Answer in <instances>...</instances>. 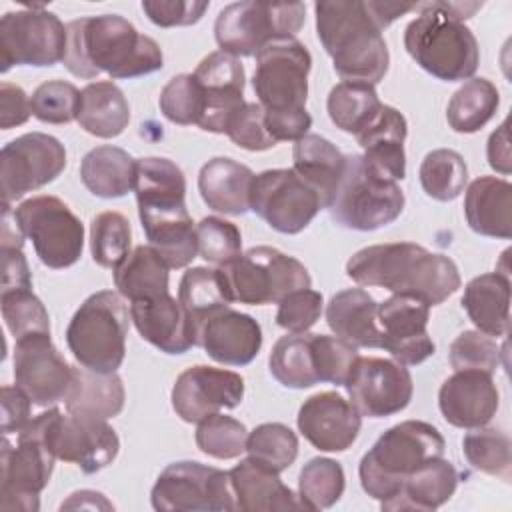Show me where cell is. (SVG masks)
Returning a JSON list of instances; mask_svg holds the SVG:
<instances>
[{
    "mask_svg": "<svg viewBox=\"0 0 512 512\" xmlns=\"http://www.w3.org/2000/svg\"><path fill=\"white\" fill-rule=\"evenodd\" d=\"M66 50V26L40 4L0 18V70L12 66H54Z\"/></svg>",
    "mask_w": 512,
    "mask_h": 512,
    "instance_id": "9a60e30c",
    "label": "cell"
},
{
    "mask_svg": "<svg viewBox=\"0 0 512 512\" xmlns=\"http://www.w3.org/2000/svg\"><path fill=\"white\" fill-rule=\"evenodd\" d=\"M168 270L166 260L152 246H136L128 256L112 270L114 286L118 294L130 302L148 300L168 294Z\"/></svg>",
    "mask_w": 512,
    "mask_h": 512,
    "instance_id": "f35d334b",
    "label": "cell"
},
{
    "mask_svg": "<svg viewBox=\"0 0 512 512\" xmlns=\"http://www.w3.org/2000/svg\"><path fill=\"white\" fill-rule=\"evenodd\" d=\"M326 324L356 348H382L378 302L364 288L336 292L326 306Z\"/></svg>",
    "mask_w": 512,
    "mask_h": 512,
    "instance_id": "1f68e13d",
    "label": "cell"
},
{
    "mask_svg": "<svg viewBox=\"0 0 512 512\" xmlns=\"http://www.w3.org/2000/svg\"><path fill=\"white\" fill-rule=\"evenodd\" d=\"M344 388L360 416L368 418H386L404 410L414 394L408 368L378 356H358Z\"/></svg>",
    "mask_w": 512,
    "mask_h": 512,
    "instance_id": "d6986e66",
    "label": "cell"
},
{
    "mask_svg": "<svg viewBox=\"0 0 512 512\" xmlns=\"http://www.w3.org/2000/svg\"><path fill=\"white\" fill-rule=\"evenodd\" d=\"M460 474L450 460L432 458L410 472L402 484V490L380 502L386 512H432L446 504L456 492Z\"/></svg>",
    "mask_w": 512,
    "mask_h": 512,
    "instance_id": "f546056e",
    "label": "cell"
},
{
    "mask_svg": "<svg viewBox=\"0 0 512 512\" xmlns=\"http://www.w3.org/2000/svg\"><path fill=\"white\" fill-rule=\"evenodd\" d=\"M418 176L426 196L438 202H452L468 182V168L456 150L438 148L424 156Z\"/></svg>",
    "mask_w": 512,
    "mask_h": 512,
    "instance_id": "ee69618b",
    "label": "cell"
},
{
    "mask_svg": "<svg viewBox=\"0 0 512 512\" xmlns=\"http://www.w3.org/2000/svg\"><path fill=\"white\" fill-rule=\"evenodd\" d=\"M232 302L262 306L278 304L290 292L310 288L306 266L278 248L254 246L220 266Z\"/></svg>",
    "mask_w": 512,
    "mask_h": 512,
    "instance_id": "8fae6325",
    "label": "cell"
},
{
    "mask_svg": "<svg viewBox=\"0 0 512 512\" xmlns=\"http://www.w3.org/2000/svg\"><path fill=\"white\" fill-rule=\"evenodd\" d=\"M266 128L270 136L276 142L282 140H300L302 136L308 134L312 128V116L308 110H298V112H264Z\"/></svg>",
    "mask_w": 512,
    "mask_h": 512,
    "instance_id": "be15d7a7",
    "label": "cell"
},
{
    "mask_svg": "<svg viewBox=\"0 0 512 512\" xmlns=\"http://www.w3.org/2000/svg\"><path fill=\"white\" fill-rule=\"evenodd\" d=\"M130 310L114 290L90 294L66 328V344L84 368L116 372L126 356Z\"/></svg>",
    "mask_w": 512,
    "mask_h": 512,
    "instance_id": "52a82bcc",
    "label": "cell"
},
{
    "mask_svg": "<svg viewBox=\"0 0 512 512\" xmlns=\"http://www.w3.org/2000/svg\"><path fill=\"white\" fill-rule=\"evenodd\" d=\"M408 134V124L402 112L394 106L382 104L374 120L356 134L358 144L362 146V158L372 170L388 180H404L406 176V152L404 140Z\"/></svg>",
    "mask_w": 512,
    "mask_h": 512,
    "instance_id": "83f0119b",
    "label": "cell"
},
{
    "mask_svg": "<svg viewBox=\"0 0 512 512\" xmlns=\"http://www.w3.org/2000/svg\"><path fill=\"white\" fill-rule=\"evenodd\" d=\"M32 116L30 98L26 92L12 82L0 84V126L2 130H10L14 126H20L28 122Z\"/></svg>",
    "mask_w": 512,
    "mask_h": 512,
    "instance_id": "6125c7cd",
    "label": "cell"
},
{
    "mask_svg": "<svg viewBox=\"0 0 512 512\" xmlns=\"http://www.w3.org/2000/svg\"><path fill=\"white\" fill-rule=\"evenodd\" d=\"M498 104V88L488 78H470L452 94L448 102V126L460 134L478 132L494 118Z\"/></svg>",
    "mask_w": 512,
    "mask_h": 512,
    "instance_id": "60d3db41",
    "label": "cell"
},
{
    "mask_svg": "<svg viewBox=\"0 0 512 512\" xmlns=\"http://www.w3.org/2000/svg\"><path fill=\"white\" fill-rule=\"evenodd\" d=\"M80 180L98 198H122L136 184V160L118 146H96L80 162Z\"/></svg>",
    "mask_w": 512,
    "mask_h": 512,
    "instance_id": "8d00e7d4",
    "label": "cell"
},
{
    "mask_svg": "<svg viewBox=\"0 0 512 512\" xmlns=\"http://www.w3.org/2000/svg\"><path fill=\"white\" fill-rule=\"evenodd\" d=\"M500 364V348L492 336L480 330H464L450 344V366L454 370H480L494 374Z\"/></svg>",
    "mask_w": 512,
    "mask_h": 512,
    "instance_id": "11a10c76",
    "label": "cell"
},
{
    "mask_svg": "<svg viewBox=\"0 0 512 512\" xmlns=\"http://www.w3.org/2000/svg\"><path fill=\"white\" fill-rule=\"evenodd\" d=\"M254 172L232 158L216 156L198 172V192L204 204L222 214L242 216L250 210Z\"/></svg>",
    "mask_w": 512,
    "mask_h": 512,
    "instance_id": "4dcf8cb0",
    "label": "cell"
},
{
    "mask_svg": "<svg viewBox=\"0 0 512 512\" xmlns=\"http://www.w3.org/2000/svg\"><path fill=\"white\" fill-rule=\"evenodd\" d=\"M404 204L406 198L398 182L372 170L362 154H348L328 212L346 230L372 232L392 224Z\"/></svg>",
    "mask_w": 512,
    "mask_h": 512,
    "instance_id": "ba28073f",
    "label": "cell"
},
{
    "mask_svg": "<svg viewBox=\"0 0 512 512\" xmlns=\"http://www.w3.org/2000/svg\"><path fill=\"white\" fill-rule=\"evenodd\" d=\"M158 106L164 118L172 124L198 126L204 112V94L194 74H178L170 78L160 92Z\"/></svg>",
    "mask_w": 512,
    "mask_h": 512,
    "instance_id": "816d5d0a",
    "label": "cell"
},
{
    "mask_svg": "<svg viewBox=\"0 0 512 512\" xmlns=\"http://www.w3.org/2000/svg\"><path fill=\"white\" fill-rule=\"evenodd\" d=\"M138 216L148 240L170 268H184L198 256L196 226L186 208V178L168 158L136 160Z\"/></svg>",
    "mask_w": 512,
    "mask_h": 512,
    "instance_id": "7a4b0ae2",
    "label": "cell"
},
{
    "mask_svg": "<svg viewBox=\"0 0 512 512\" xmlns=\"http://www.w3.org/2000/svg\"><path fill=\"white\" fill-rule=\"evenodd\" d=\"M244 398V378L214 366H190L172 386V408L188 424H198L222 408H236Z\"/></svg>",
    "mask_w": 512,
    "mask_h": 512,
    "instance_id": "44dd1931",
    "label": "cell"
},
{
    "mask_svg": "<svg viewBox=\"0 0 512 512\" xmlns=\"http://www.w3.org/2000/svg\"><path fill=\"white\" fill-rule=\"evenodd\" d=\"M312 346L320 382L344 386L354 362L360 356L358 348L338 336L326 334H312Z\"/></svg>",
    "mask_w": 512,
    "mask_h": 512,
    "instance_id": "9f6ffc18",
    "label": "cell"
},
{
    "mask_svg": "<svg viewBox=\"0 0 512 512\" xmlns=\"http://www.w3.org/2000/svg\"><path fill=\"white\" fill-rule=\"evenodd\" d=\"M198 254L216 266H224L242 254V234L234 222L206 216L196 224Z\"/></svg>",
    "mask_w": 512,
    "mask_h": 512,
    "instance_id": "db71d44e",
    "label": "cell"
},
{
    "mask_svg": "<svg viewBox=\"0 0 512 512\" xmlns=\"http://www.w3.org/2000/svg\"><path fill=\"white\" fill-rule=\"evenodd\" d=\"M468 226L490 238L512 236V184L496 176H480L470 182L464 196Z\"/></svg>",
    "mask_w": 512,
    "mask_h": 512,
    "instance_id": "d6a6232c",
    "label": "cell"
},
{
    "mask_svg": "<svg viewBox=\"0 0 512 512\" xmlns=\"http://www.w3.org/2000/svg\"><path fill=\"white\" fill-rule=\"evenodd\" d=\"M208 2L198 0H144L142 10L160 28L196 24L208 10Z\"/></svg>",
    "mask_w": 512,
    "mask_h": 512,
    "instance_id": "91938a15",
    "label": "cell"
},
{
    "mask_svg": "<svg viewBox=\"0 0 512 512\" xmlns=\"http://www.w3.org/2000/svg\"><path fill=\"white\" fill-rule=\"evenodd\" d=\"M76 122L96 138H116L130 122V106L124 92L110 80L90 82L80 90Z\"/></svg>",
    "mask_w": 512,
    "mask_h": 512,
    "instance_id": "74e56055",
    "label": "cell"
},
{
    "mask_svg": "<svg viewBox=\"0 0 512 512\" xmlns=\"http://www.w3.org/2000/svg\"><path fill=\"white\" fill-rule=\"evenodd\" d=\"M226 136L240 148L250 152H262L274 148L278 142L270 136L264 120V108L258 102H246L230 124Z\"/></svg>",
    "mask_w": 512,
    "mask_h": 512,
    "instance_id": "680465c9",
    "label": "cell"
},
{
    "mask_svg": "<svg viewBox=\"0 0 512 512\" xmlns=\"http://www.w3.org/2000/svg\"><path fill=\"white\" fill-rule=\"evenodd\" d=\"M30 396L20 386H2V434H18L30 422Z\"/></svg>",
    "mask_w": 512,
    "mask_h": 512,
    "instance_id": "94428289",
    "label": "cell"
},
{
    "mask_svg": "<svg viewBox=\"0 0 512 512\" xmlns=\"http://www.w3.org/2000/svg\"><path fill=\"white\" fill-rule=\"evenodd\" d=\"M228 474L236 498V510L272 512L304 508L300 496L280 480L278 472L252 458L240 460Z\"/></svg>",
    "mask_w": 512,
    "mask_h": 512,
    "instance_id": "f1b7e54d",
    "label": "cell"
},
{
    "mask_svg": "<svg viewBox=\"0 0 512 512\" xmlns=\"http://www.w3.org/2000/svg\"><path fill=\"white\" fill-rule=\"evenodd\" d=\"M404 48L428 74L444 82L470 80L480 64L472 30L448 8V2H422L404 30Z\"/></svg>",
    "mask_w": 512,
    "mask_h": 512,
    "instance_id": "5b68a950",
    "label": "cell"
},
{
    "mask_svg": "<svg viewBox=\"0 0 512 512\" xmlns=\"http://www.w3.org/2000/svg\"><path fill=\"white\" fill-rule=\"evenodd\" d=\"M292 160V170L316 190L322 206L328 208L342 178L346 156L324 136L308 132L294 142Z\"/></svg>",
    "mask_w": 512,
    "mask_h": 512,
    "instance_id": "e575fe53",
    "label": "cell"
},
{
    "mask_svg": "<svg viewBox=\"0 0 512 512\" xmlns=\"http://www.w3.org/2000/svg\"><path fill=\"white\" fill-rule=\"evenodd\" d=\"M66 168L64 144L44 132H28L10 140L0 152L2 204L20 200L54 182Z\"/></svg>",
    "mask_w": 512,
    "mask_h": 512,
    "instance_id": "e0dca14e",
    "label": "cell"
},
{
    "mask_svg": "<svg viewBox=\"0 0 512 512\" xmlns=\"http://www.w3.org/2000/svg\"><path fill=\"white\" fill-rule=\"evenodd\" d=\"M462 308L472 324L488 336H506L510 326V278L506 272H488L472 278L462 296Z\"/></svg>",
    "mask_w": 512,
    "mask_h": 512,
    "instance_id": "836d02e7",
    "label": "cell"
},
{
    "mask_svg": "<svg viewBox=\"0 0 512 512\" xmlns=\"http://www.w3.org/2000/svg\"><path fill=\"white\" fill-rule=\"evenodd\" d=\"M346 274L358 286H378L392 294H410L438 306L462 284L452 258L414 242L374 244L354 252Z\"/></svg>",
    "mask_w": 512,
    "mask_h": 512,
    "instance_id": "3957f363",
    "label": "cell"
},
{
    "mask_svg": "<svg viewBox=\"0 0 512 512\" xmlns=\"http://www.w3.org/2000/svg\"><path fill=\"white\" fill-rule=\"evenodd\" d=\"M246 426L226 414H212L198 422L196 428V446L206 456L218 460H232L246 452Z\"/></svg>",
    "mask_w": 512,
    "mask_h": 512,
    "instance_id": "681fc988",
    "label": "cell"
},
{
    "mask_svg": "<svg viewBox=\"0 0 512 512\" xmlns=\"http://www.w3.org/2000/svg\"><path fill=\"white\" fill-rule=\"evenodd\" d=\"M14 382L34 406H54L64 402L72 386V366L52 344L50 332H36L16 340Z\"/></svg>",
    "mask_w": 512,
    "mask_h": 512,
    "instance_id": "ffe728a7",
    "label": "cell"
},
{
    "mask_svg": "<svg viewBox=\"0 0 512 512\" xmlns=\"http://www.w3.org/2000/svg\"><path fill=\"white\" fill-rule=\"evenodd\" d=\"M198 344L218 364L246 366L262 348V328L250 314L222 308L198 324Z\"/></svg>",
    "mask_w": 512,
    "mask_h": 512,
    "instance_id": "4316f807",
    "label": "cell"
},
{
    "mask_svg": "<svg viewBox=\"0 0 512 512\" xmlns=\"http://www.w3.org/2000/svg\"><path fill=\"white\" fill-rule=\"evenodd\" d=\"M130 318L138 334L166 354H184L198 344V324L170 294L130 302Z\"/></svg>",
    "mask_w": 512,
    "mask_h": 512,
    "instance_id": "484cf974",
    "label": "cell"
},
{
    "mask_svg": "<svg viewBox=\"0 0 512 512\" xmlns=\"http://www.w3.org/2000/svg\"><path fill=\"white\" fill-rule=\"evenodd\" d=\"M322 208L316 190L292 168L264 170L254 176L250 210L280 234L302 232Z\"/></svg>",
    "mask_w": 512,
    "mask_h": 512,
    "instance_id": "2e32d148",
    "label": "cell"
},
{
    "mask_svg": "<svg viewBox=\"0 0 512 512\" xmlns=\"http://www.w3.org/2000/svg\"><path fill=\"white\" fill-rule=\"evenodd\" d=\"M204 94V112L198 126L206 132L226 134L238 112L246 106V74L238 58L226 52H212L194 70Z\"/></svg>",
    "mask_w": 512,
    "mask_h": 512,
    "instance_id": "603a6c76",
    "label": "cell"
},
{
    "mask_svg": "<svg viewBox=\"0 0 512 512\" xmlns=\"http://www.w3.org/2000/svg\"><path fill=\"white\" fill-rule=\"evenodd\" d=\"M500 394L492 374L480 370H456L438 390V408L444 420L456 428L486 426L498 412Z\"/></svg>",
    "mask_w": 512,
    "mask_h": 512,
    "instance_id": "d4e9b609",
    "label": "cell"
},
{
    "mask_svg": "<svg viewBox=\"0 0 512 512\" xmlns=\"http://www.w3.org/2000/svg\"><path fill=\"white\" fill-rule=\"evenodd\" d=\"M54 452L42 438L26 432L16 434V444L4 436L0 460V508L36 512L40 508V492L48 486Z\"/></svg>",
    "mask_w": 512,
    "mask_h": 512,
    "instance_id": "ac0fdd59",
    "label": "cell"
},
{
    "mask_svg": "<svg viewBox=\"0 0 512 512\" xmlns=\"http://www.w3.org/2000/svg\"><path fill=\"white\" fill-rule=\"evenodd\" d=\"M314 12L318 40L336 74L346 82L378 84L388 72L390 52L372 0H322Z\"/></svg>",
    "mask_w": 512,
    "mask_h": 512,
    "instance_id": "277c9868",
    "label": "cell"
},
{
    "mask_svg": "<svg viewBox=\"0 0 512 512\" xmlns=\"http://www.w3.org/2000/svg\"><path fill=\"white\" fill-rule=\"evenodd\" d=\"M22 234L32 240L40 262L52 270L76 264L84 250V226L66 202L40 194L20 202L14 210Z\"/></svg>",
    "mask_w": 512,
    "mask_h": 512,
    "instance_id": "7c38bea8",
    "label": "cell"
},
{
    "mask_svg": "<svg viewBox=\"0 0 512 512\" xmlns=\"http://www.w3.org/2000/svg\"><path fill=\"white\" fill-rule=\"evenodd\" d=\"M462 454L466 462L484 474L496 476L504 482L512 472V444L506 432L498 428H472L462 438Z\"/></svg>",
    "mask_w": 512,
    "mask_h": 512,
    "instance_id": "f6af8a7d",
    "label": "cell"
},
{
    "mask_svg": "<svg viewBox=\"0 0 512 512\" xmlns=\"http://www.w3.org/2000/svg\"><path fill=\"white\" fill-rule=\"evenodd\" d=\"M178 300L196 324L232 304L220 268L206 266H194L182 274L178 286Z\"/></svg>",
    "mask_w": 512,
    "mask_h": 512,
    "instance_id": "7bdbcfd3",
    "label": "cell"
},
{
    "mask_svg": "<svg viewBox=\"0 0 512 512\" xmlns=\"http://www.w3.org/2000/svg\"><path fill=\"white\" fill-rule=\"evenodd\" d=\"M430 306L410 294H392L378 304L382 348L404 364L416 366L428 360L436 346L428 334Z\"/></svg>",
    "mask_w": 512,
    "mask_h": 512,
    "instance_id": "7402d4cb",
    "label": "cell"
},
{
    "mask_svg": "<svg viewBox=\"0 0 512 512\" xmlns=\"http://www.w3.org/2000/svg\"><path fill=\"white\" fill-rule=\"evenodd\" d=\"M270 374L286 388H312L320 384L312 334L290 332L276 340L268 358Z\"/></svg>",
    "mask_w": 512,
    "mask_h": 512,
    "instance_id": "ab89813d",
    "label": "cell"
},
{
    "mask_svg": "<svg viewBox=\"0 0 512 512\" xmlns=\"http://www.w3.org/2000/svg\"><path fill=\"white\" fill-rule=\"evenodd\" d=\"M324 298L312 288L290 292L278 302L276 324L288 332H308L322 314Z\"/></svg>",
    "mask_w": 512,
    "mask_h": 512,
    "instance_id": "6f0895ef",
    "label": "cell"
},
{
    "mask_svg": "<svg viewBox=\"0 0 512 512\" xmlns=\"http://www.w3.org/2000/svg\"><path fill=\"white\" fill-rule=\"evenodd\" d=\"M114 506L96 490H78L60 504V510H112Z\"/></svg>",
    "mask_w": 512,
    "mask_h": 512,
    "instance_id": "003e7915",
    "label": "cell"
},
{
    "mask_svg": "<svg viewBox=\"0 0 512 512\" xmlns=\"http://www.w3.org/2000/svg\"><path fill=\"white\" fill-rule=\"evenodd\" d=\"M32 116L44 124H68L78 118L80 90L64 80L42 82L30 96Z\"/></svg>",
    "mask_w": 512,
    "mask_h": 512,
    "instance_id": "f5cc1de1",
    "label": "cell"
},
{
    "mask_svg": "<svg viewBox=\"0 0 512 512\" xmlns=\"http://www.w3.org/2000/svg\"><path fill=\"white\" fill-rule=\"evenodd\" d=\"M312 56L296 38L274 40L256 54L254 94L264 112L306 110Z\"/></svg>",
    "mask_w": 512,
    "mask_h": 512,
    "instance_id": "5bb4252c",
    "label": "cell"
},
{
    "mask_svg": "<svg viewBox=\"0 0 512 512\" xmlns=\"http://www.w3.org/2000/svg\"><path fill=\"white\" fill-rule=\"evenodd\" d=\"M124 398V384L116 372L72 366V386L64 400L66 412L108 420L122 412Z\"/></svg>",
    "mask_w": 512,
    "mask_h": 512,
    "instance_id": "d590c367",
    "label": "cell"
},
{
    "mask_svg": "<svg viewBox=\"0 0 512 512\" xmlns=\"http://www.w3.org/2000/svg\"><path fill=\"white\" fill-rule=\"evenodd\" d=\"M446 442L440 430L424 420H404L388 428L362 456L358 476L364 492L386 502L394 498L410 472L432 458L444 456Z\"/></svg>",
    "mask_w": 512,
    "mask_h": 512,
    "instance_id": "8992f818",
    "label": "cell"
},
{
    "mask_svg": "<svg viewBox=\"0 0 512 512\" xmlns=\"http://www.w3.org/2000/svg\"><path fill=\"white\" fill-rule=\"evenodd\" d=\"M32 288V276L22 248L2 246V290Z\"/></svg>",
    "mask_w": 512,
    "mask_h": 512,
    "instance_id": "e7e4bbea",
    "label": "cell"
},
{
    "mask_svg": "<svg viewBox=\"0 0 512 512\" xmlns=\"http://www.w3.org/2000/svg\"><path fill=\"white\" fill-rule=\"evenodd\" d=\"M488 164L508 176L510 174V140H508V118L490 134L488 146H486Z\"/></svg>",
    "mask_w": 512,
    "mask_h": 512,
    "instance_id": "03108f58",
    "label": "cell"
},
{
    "mask_svg": "<svg viewBox=\"0 0 512 512\" xmlns=\"http://www.w3.org/2000/svg\"><path fill=\"white\" fill-rule=\"evenodd\" d=\"M382 102L374 86L364 82H340L326 100V110L336 128L348 134H360L380 112Z\"/></svg>",
    "mask_w": 512,
    "mask_h": 512,
    "instance_id": "b9f144b4",
    "label": "cell"
},
{
    "mask_svg": "<svg viewBox=\"0 0 512 512\" xmlns=\"http://www.w3.org/2000/svg\"><path fill=\"white\" fill-rule=\"evenodd\" d=\"M246 452L248 458L280 474L290 468L298 456V436L282 422H264L248 432Z\"/></svg>",
    "mask_w": 512,
    "mask_h": 512,
    "instance_id": "7dc6e473",
    "label": "cell"
},
{
    "mask_svg": "<svg viewBox=\"0 0 512 512\" xmlns=\"http://www.w3.org/2000/svg\"><path fill=\"white\" fill-rule=\"evenodd\" d=\"M304 20L302 2H232L216 16L214 38L220 52L234 58L256 56L274 40L296 38Z\"/></svg>",
    "mask_w": 512,
    "mask_h": 512,
    "instance_id": "30bf717a",
    "label": "cell"
},
{
    "mask_svg": "<svg viewBox=\"0 0 512 512\" xmlns=\"http://www.w3.org/2000/svg\"><path fill=\"white\" fill-rule=\"evenodd\" d=\"M132 230L124 214L116 210L100 212L90 222V252L98 266L116 268L130 252Z\"/></svg>",
    "mask_w": 512,
    "mask_h": 512,
    "instance_id": "c3c4849f",
    "label": "cell"
},
{
    "mask_svg": "<svg viewBox=\"0 0 512 512\" xmlns=\"http://www.w3.org/2000/svg\"><path fill=\"white\" fill-rule=\"evenodd\" d=\"M0 306L4 324L16 340L36 332H50L48 310L32 288L2 290Z\"/></svg>",
    "mask_w": 512,
    "mask_h": 512,
    "instance_id": "f907efd6",
    "label": "cell"
},
{
    "mask_svg": "<svg viewBox=\"0 0 512 512\" xmlns=\"http://www.w3.org/2000/svg\"><path fill=\"white\" fill-rule=\"evenodd\" d=\"M42 438L56 458L76 464L84 474H94L114 462L120 450L116 430L104 420L86 414H62L48 408L20 430Z\"/></svg>",
    "mask_w": 512,
    "mask_h": 512,
    "instance_id": "9c48e42d",
    "label": "cell"
},
{
    "mask_svg": "<svg viewBox=\"0 0 512 512\" xmlns=\"http://www.w3.org/2000/svg\"><path fill=\"white\" fill-rule=\"evenodd\" d=\"M62 64L78 78L92 80L106 72L114 80L138 78L164 66L158 42L118 14L78 18L66 24Z\"/></svg>",
    "mask_w": 512,
    "mask_h": 512,
    "instance_id": "6da1fadb",
    "label": "cell"
},
{
    "mask_svg": "<svg viewBox=\"0 0 512 512\" xmlns=\"http://www.w3.org/2000/svg\"><path fill=\"white\" fill-rule=\"evenodd\" d=\"M344 486V468L332 458L318 456L308 460L298 476V496L306 510L334 506L344 494Z\"/></svg>",
    "mask_w": 512,
    "mask_h": 512,
    "instance_id": "bcb514c9",
    "label": "cell"
},
{
    "mask_svg": "<svg viewBox=\"0 0 512 512\" xmlns=\"http://www.w3.org/2000/svg\"><path fill=\"white\" fill-rule=\"evenodd\" d=\"M158 512H232L236 498L230 474L196 460L168 464L150 492Z\"/></svg>",
    "mask_w": 512,
    "mask_h": 512,
    "instance_id": "4fadbf2b",
    "label": "cell"
},
{
    "mask_svg": "<svg viewBox=\"0 0 512 512\" xmlns=\"http://www.w3.org/2000/svg\"><path fill=\"white\" fill-rule=\"evenodd\" d=\"M296 424L300 434L320 452H344L356 442L362 416L350 400L326 390L304 400Z\"/></svg>",
    "mask_w": 512,
    "mask_h": 512,
    "instance_id": "cb8c5ba5",
    "label": "cell"
}]
</instances>
